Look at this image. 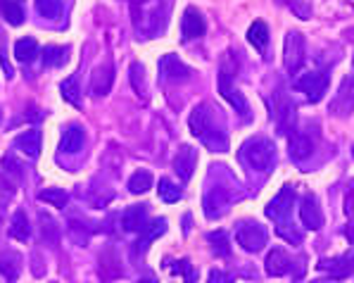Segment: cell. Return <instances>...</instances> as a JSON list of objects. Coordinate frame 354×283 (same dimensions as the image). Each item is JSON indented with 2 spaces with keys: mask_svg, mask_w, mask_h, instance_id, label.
Returning <instances> with one entry per match:
<instances>
[{
  "mask_svg": "<svg viewBox=\"0 0 354 283\" xmlns=\"http://www.w3.org/2000/svg\"><path fill=\"white\" fill-rule=\"evenodd\" d=\"M131 84H133L136 93H138L140 98H145L148 89H145V69H143V64H138V62L131 64Z\"/></svg>",
  "mask_w": 354,
  "mask_h": 283,
  "instance_id": "cell-35",
  "label": "cell"
},
{
  "mask_svg": "<svg viewBox=\"0 0 354 283\" xmlns=\"http://www.w3.org/2000/svg\"><path fill=\"white\" fill-rule=\"evenodd\" d=\"M321 271H328L333 279H347L354 274V257H337V259H324L319 264Z\"/></svg>",
  "mask_w": 354,
  "mask_h": 283,
  "instance_id": "cell-21",
  "label": "cell"
},
{
  "mask_svg": "<svg viewBox=\"0 0 354 283\" xmlns=\"http://www.w3.org/2000/svg\"><path fill=\"white\" fill-rule=\"evenodd\" d=\"M114 84V64L105 62L97 69H93V76H91V91L93 95H107L112 91Z\"/></svg>",
  "mask_w": 354,
  "mask_h": 283,
  "instance_id": "cell-16",
  "label": "cell"
},
{
  "mask_svg": "<svg viewBox=\"0 0 354 283\" xmlns=\"http://www.w3.org/2000/svg\"><path fill=\"white\" fill-rule=\"evenodd\" d=\"M328 89V76L324 72H307L295 79V91L307 95L309 102H319Z\"/></svg>",
  "mask_w": 354,
  "mask_h": 283,
  "instance_id": "cell-8",
  "label": "cell"
},
{
  "mask_svg": "<svg viewBox=\"0 0 354 283\" xmlns=\"http://www.w3.org/2000/svg\"><path fill=\"white\" fill-rule=\"evenodd\" d=\"M84 143H86L84 129L74 127V124H72V127L64 129L62 140H59V152H62V155H76V152L84 148Z\"/></svg>",
  "mask_w": 354,
  "mask_h": 283,
  "instance_id": "cell-20",
  "label": "cell"
},
{
  "mask_svg": "<svg viewBox=\"0 0 354 283\" xmlns=\"http://www.w3.org/2000/svg\"><path fill=\"white\" fill-rule=\"evenodd\" d=\"M279 3H288V8L292 12H297L299 19H309V15H312V10H309V5L304 0H279Z\"/></svg>",
  "mask_w": 354,
  "mask_h": 283,
  "instance_id": "cell-39",
  "label": "cell"
},
{
  "mask_svg": "<svg viewBox=\"0 0 354 283\" xmlns=\"http://www.w3.org/2000/svg\"><path fill=\"white\" fill-rule=\"evenodd\" d=\"M169 19L167 0H133L131 3V21L140 38H155L165 31Z\"/></svg>",
  "mask_w": 354,
  "mask_h": 283,
  "instance_id": "cell-2",
  "label": "cell"
},
{
  "mask_svg": "<svg viewBox=\"0 0 354 283\" xmlns=\"http://www.w3.org/2000/svg\"><path fill=\"white\" fill-rule=\"evenodd\" d=\"M15 145H17V150H21L24 155L38 157V152H41V131H38V129H29V131L19 134Z\"/></svg>",
  "mask_w": 354,
  "mask_h": 283,
  "instance_id": "cell-22",
  "label": "cell"
},
{
  "mask_svg": "<svg viewBox=\"0 0 354 283\" xmlns=\"http://www.w3.org/2000/svg\"><path fill=\"white\" fill-rule=\"evenodd\" d=\"M41 219V231H43V236H46V241L50 243V246H57L59 243V233H57V226H55V221H53V217H48V214H41L38 217Z\"/></svg>",
  "mask_w": 354,
  "mask_h": 283,
  "instance_id": "cell-36",
  "label": "cell"
},
{
  "mask_svg": "<svg viewBox=\"0 0 354 283\" xmlns=\"http://www.w3.org/2000/svg\"><path fill=\"white\" fill-rule=\"evenodd\" d=\"M236 238H238V246L243 250H248V253H259L261 248L266 246V241H269V233H266V228L259 224V221H241L236 228Z\"/></svg>",
  "mask_w": 354,
  "mask_h": 283,
  "instance_id": "cell-4",
  "label": "cell"
},
{
  "mask_svg": "<svg viewBox=\"0 0 354 283\" xmlns=\"http://www.w3.org/2000/svg\"><path fill=\"white\" fill-rule=\"evenodd\" d=\"M233 279L226 274V271H221V269H214V271H209V281L207 283H231Z\"/></svg>",
  "mask_w": 354,
  "mask_h": 283,
  "instance_id": "cell-42",
  "label": "cell"
},
{
  "mask_svg": "<svg viewBox=\"0 0 354 283\" xmlns=\"http://www.w3.org/2000/svg\"><path fill=\"white\" fill-rule=\"evenodd\" d=\"M219 93L224 95V100H228V105H231L233 110L241 112L245 119H250V105H248V100H245V95L236 89V84H233V74L228 72L226 67L219 72Z\"/></svg>",
  "mask_w": 354,
  "mask_h": 283,
  "instance_id": "cell-6",
  "label": "cell"
},
{
  "mask_svg": "<svg viewBox=\"0 0 354 283\" xmlns=\"http://www.w3.org/2000/svg\"><path fill=\"white\" fill-rule=\"evenodd\" d=\"M171 274H181L183 279H186V283H193L195 279H198V271L193 269V264L188 262V259H181V262H176L171 266Z\"/></svg>",
  "mask_w": 354,
  "mask_h": 283,
  "instance_id": "cell-37",
  "label": "cell"
},
{
  "mask_svg": "<svg viewBox=\"0 0 354 283\" xmlns=\"http://www.w3.org/2000/svg\"><path fill=\"white\" fill-rule=\"evenodd\" d=\"M299 219H302L304 228H309V231H319L324 226V212H321L314 195H304L302 198V203H299Z\"/></svg>",
  "mask_w": 354,
  "mask_h": 283,
  "instance_id": "cell-12",
  "label": "cell"
},
{
  "mask_svg": "<svg viewBox=\"0 0 354 283\" xmlns=\"http://www.w3.org/2000/svg\"><path fill=\"white\" fill-rule=\"evenodd\" d=\"M69 62V48L67 46H48L43 51V64L46 67H64Z\"/></svg>",
  "mask_w": 354,
  "mask_h": 283,
  "instance_id": "cell-28",
  "label": "cell"
},
{
  "mask_svg": "<svg viewBox=\"0 0 354 283\" xmlns=\"http://www.w3.org/2000/svg\"><path fill=\"white\" fill-rule=\"evenodd\" d=\"M207 31V24H205V17L198 8H188L183 12V19H181V34H183V41H195V38L205 36Z\"/></svg>",
  "mask_w": 354,
  "mask_h": 283,
  "instance_id": "cell-13",
  "label": "cell"
},
{
  "mask_svg": "<svg viewBox=\"0 0 354 283\" xmlns=\"http://www.w3.org/2000/svg\"><path fill=\"white\" fill-rule=\"evenodd\" d=\"M165 231H167V219H155L152 224H145L143 236H140V241H138V253H145V250L150 248V243L157 241Z\"/></svg>",
  "mask_w": 354,
  "mask_h": 283,
  "instance_id": "cell-25",
  "label": "cell"
},
{
  "mask_svg": "<svg viewBox=\"0 0 354 283\" xmlns=\"http://www.w3.org/2000/svg\"><path fill=\"white\" fill-rule=\"evenodd\" d=\"M0 17H5L8 24L19 26V24H24L26 15L19 0H0Z\"/></svg>",
  "mask_w": 354,
  "mask_h": 283,
  "instance_id": "cell-24",
  "label": "cell"
},
{
  "mask_svg": "<svg viewBox=\"0 0 354 283\" xmlns=\"http://www.w3.org/2000/svg\"><path fill=\"white\" fill-rule=\"evenodd\" d=\"M138 283H157V279H150V276H148V279H140Z\"/></svg>",
  "mask_w": 354,
  "mask_h": 283,
  "instance_id": "cell-43",
  "label": "cell"
},
{
  "mask_svg": "<svg viewBox=\"0 0 354 283\" xmlns=\"http://www.w3.org/2000/svg\"><path fill=\"white\" fill-rule=\"evenodd\" d=\"M241 160L254 172H271L276 165V145L269 138H250L241 148Z\"/></svg>",
  "mask_w": 354,
  "mask_h": 283,
  "instance_id": "cell-3",
  "label": "cell"
},
{
  "mask_svg": "<svg viewBox=\"0 0 354 283\" xmlns=\"http://www.w3.org/2000/svg\"><path fill=\"white\" fill-rule=\"evenodd\" d=\"M36 12L46 19H57L62 15V0H36Z\"/></svg>",
  "mask_w": 354,
  "mask_h": 283,
  "instance_id": "cell-31",
  "label": "cell"
},
{
  "mask_svg": "<svg viewBox=\"0 0 354 283\" xmlns=\"http://www.w3.org/2000/svg\"><path fill=\"white\" fill-rule=\"evenodd\" d=\"M19 269H21V257L17 253H12V250H5V253H0V274H3L5 279L17 281Z\"/></svg>",
  "mask_w": 354,
  "mask_h": 283,
  "instance_id": "cell-23",
  "label": "cell"
},
{
  "mask_svg": "<svg viewBox=\"0 0 354 283\" xmlns=\"http://www.w3.org/2000/svg\"><path fill=\"white\" fill-rule=\"evenodd\" d=\"M283 62H286V69L290 74L299 72L304 62V36L299 31H288L286 43H283Z\"/></svg>",
  "mask_w": 354,
  "mask_h": 283,
  "instance_id": "cell-7",
  "label": "cell"
},
{
  "mask_svg": "<svg viewBox=\"0 0 354 283\" xmlns=\"http://www.w3.org/2000/svg\"><path fill=\"white\" fill-rule=\"evenodd\" d=\"M36 55H38L36 38H19V41L15 43V60H17V62L29 64Z\"/></svg>",
  "mask_w": 354,
  "mask_h": 283,
  "instance_id": "cell-27",
  "label": "cell"
},
{
  "mask_svg": "<svg viewBox=\"0 0 354 283\" xmlns=\"http://www.w3.org/2000/svg\"><path fill=\"white\" fill-rule=\"evenodd\" d=\"M195 165H198V152L190 148V145H183V148L176 152V157H174V172L178 174L181 181H190V176H193V172H195Z\"/></svg>",
  "mask_w": 354,
  "mask_h": 283,
  "instance_id": "cell-15",
  "label": "cell"
},
{
  "mask_svg": "<svg viewBox=\"0 0 354 283\" xmlns=\"http://www.w3.org/2000/svg\"><path fill=\"white\" fill-rule=\"evenodd\" d=\"M352 152H354V150H352Z\"/></svg>",
  "mask_w": 354,
  "mask_h": 283,
  "instance_id": "cell-44",
  "label": "cell"
},
{
  "mask_svg": "<svg viewBox=\"0 0 354 283\" xmlns=\"http://www.w3.org/2000/svg\"><path fill=\"white\" fill-rule=\"evenodd\" d=\"M160 74L165 81H171V84H181V81H188L193 69L188 64H183L176 55H165L160 60Z\"/></svg>",
  "mask_w": 354,
  "mask_h": 283,
  "instance_id": "cell-11",
  "label": "cell"
},
{
  "mask_svg": "<svg viewBox=\"0 0 354 283\" xmlns=\"http://www.w3.org/2000/svg\"><path fill=\"white\" fill-rule=\"evenodd\" d=\"M352 110H354V76H345L337 93L330 100V112L335 117H350Z\"/></svg>",
  "mask_w": 354,
  "mask_h": 283,
  "instance_id": "cell-9",
  "label": "cell"
},
{
  "mask_svg": "<svg viewBox=\"0 0 354 283\" xmlns=\"http://www.w3.org/2000/svg\"><path fill=\"white\" fill-rule=\"evenodd\" d=\"M345 214L354 217V181L345 190Z\"/></svg>",
  "mask_w": 354,
  "mask_h": 283,
  "instance_id": "cell-41",
  "label": "cell"
},
{
  "mask_svg": "<svg viewBox=\"0 0 354 283\" xmlns=\"http://www.w3.org/2000/svg\"><path fill=\"white\" fill-rule=\"evenodd\" d=\"M59 91H62L64 100L72 102V105L81 107V93H79V84H76L74 76H69V79H64L62 84H59Z\"/></svg>",
  "mask_w": 354,
  "mask_h": 283,
  "instance_id": "cell-34",
  "label": "cell"
},
{
  "mask_svg": "<svg viewBox=\"0 0 354 283\" xmlns=\"http://www.w3.org/2000/svg\"><path fill=\"white\" fill-rule=\"evenodd\" d=\"M160 198L165 200V203H178L181 200V195H183V190L176 186V183L171 181V179H162L160 181Z\"/></svg>",
  "mask_w": 354,
  "mask_h": 283,
  "instance_id": "cell-33",
  "label": "cell"
},
{
  "mask_svg": "<svg viewBox=\"0 0 354 283\" xmlns=\"http://www.w3.org/2000/svg\"><path fill=\"white\" fill-rule=\"evenodd\" d=\"M10 236L19 243H26L31 238V226H29V219H26L24 212H15L12 214V224H10Z\"/></svg>",
  "mask_w": 354,
  "mask_h": 283,
  "instance_id": "cell-26",
  "label": "cell"
},
{
  "mask_svg": "<svg viewBox=\"0 0 354 283\" xmlns=\"http://www.w3.org/2000/svg\"><path fill=\"white\" fill-rule=\"evenodd\" d=\"M150 188H152V174L148 170L133 172V176L129 179V190H131V193L140 195V193H145V190H150Z\"/></svg>",
  "mask_w": 354,
  "mask_h": 283,
  "instance_id": "cell-30",
  "label": "cell"
},
{
  "mask_svg": "<svg viewBox=\"0 0 354 283\" xmlns=\"http://www.w3.org/2000/svg\"><path fill=\"white\" fill-rule=\"evenodd\" d=\"M209 243L214 246V253L219 255H228V238L224 231H214L209 233Z\"/></svg>",
  "mask_w": 354,
  "mask_h": 283,
  "instance_id": "cell-38",
  "label": "cell"
},
{
  "mask_svg": "<svg viewBox=\"0 0 354 283\" xmlns=\"http://www.w3.org/2000/svg\"><path fill=\"white\" fill-rule=\"evenodd\" d=\"M292 205H295V188L283 186L279 190V195H276V198L266 205L264 212H266V217H269V219L276 221V224H288V219H290V212H292Z\"/></svg>",
  "mask_w": 354,
  "mask_h": 283,
  "instance_id": "cell-5",
  "label": "cell"
},
{
  "mask_svg": "<svg viewBox=\"0 0 354 283\" xmlns=\"http://www.w3.org/2000/svg\"><path fill=\"white\" fill-rule=\"evenodd\" d=\"M148 224V205H131L122 214V226L127 233H140Z\"/></svg>",
  "mask_w": 354,
  "mask_h": 283,
  "instance_id": "cell-17",
  "label": "cell"
},
{
  "mask_svg": "<svg viewBox=\"0 0 354 283\" xmlns=\"http://www.w3.org/2000/svg\"><path fill=\"white\" fill-rule=\"evenodd\" d=\"M188 127L195 138L203 140V145H207L209 150H214V152L228 150V136L219 122V114H216V110L209 102H200V105L190 112Z\"/></svg>",
  "mask_w": 354,
  "mask_h": 283,
  "instance_id": "cell-1",
  "label": "cell"
},
{
  "mask_svg": "<svg viewBox=\"0 0 354 283\" xmlns=\"http://www.w3.org/2000/svg\"><path fill=\"white\" fill-rule=\"evenodd\" d=\"M228 203H231V195L226 193V188H221V186L207 188V193H205V214L209 217V219H216L219 214H224Z\"/></svg>",
  "mask_w": 354,
  "mask_h": 283,
  "instance_id": "cell-14",
  "label": "cell"
},
{
  "mask_svg": "<svg viewBox=\"0 0 354 283\" xmlns=\"http://www.w3.org/2000/svg\"><path fill=\"white\" fill-rule=\"evenodd\" d=\"M264 266H266V274H269V276H283V274H288V271H290L292 259L283 248H274L269 255H266Z\"/></svg>",
  "mask_w": 354,
  "mask_h": 283,
  "instance_id": "cell-19",
  "label": "cell"
},
{
  "mask_svg": "<svg viewBox=\"0 0 354 283\" xmlns=\"http://www.w3.org/2000/svg\"><path fill=\"white\" fill-rule=\"evenodd\" d=\"M279 236L288 238L290 243H299V241H302V236H299L295 228H290V224H279Z\"/></svg>",
  "mask_w": 354,
  "mask_h": 283,
  "instance_id": "cell-40",
  "label": "cell"
},
{
  "mask_svg": "<svg viewBox=\"0 0 354 283\" xmlns=\"http://www.w3.org/2000/svg\"><path fill=\"white\" fill-rule=\"evenodd\" d=\"M314 148H317V134L307 131H295L290 136V157L295 162H304L314 155Z\"/></svg>",
  "mask_w": 354,
  "mask_h": 283,
  "instance_id": "cell-10",
  "label": "cell"
},
{
  "mask_svg": "<svg viewBox=\"0 0 354 283\" xmlns=\"http://www.w3.org/2000/svg\"><path fill=\"white\" fill-rule=\"evenodd\" d=\"M38 200H41V203L53 205V208H64L69 198H67V193H64L62 188H46V190H41V193H38Z\"/></svg>",
  "mask_w": 354,
  "mask_h": 283,
  "instance_id": "cell-32",
  "label": "cell"
},
{
  "mask_svg": "<svg viewBox=\"0 0 354 283\" xmlns=\"http://www.w3.org/2000/svg\"><path fill=\"white\" fill-rule=\"evenodd\" d=\"M295 119H297V112H295L292 100L290 98H281L279 105H276V124H279V131L281 134H292V129H295Z\"/></svg>",
  "mask_w": 354,
  "mask_h": 283,
  "instance_id": "cell-18",
  "label": "cell"
},
{
  "mask_svg": "<svg viewBox=\"0 0 354 283\" xmlns=\"http://www.w3.org/2000/svg\"><path fill=\"white\" fill-rule=\"evenodd\" d=\"M248 41L252 43L257 51H264V48L269 46V26H266L264 21H254L248 29Z\"/></svg>",
  "mask_w": 354,
  "mask_h": 283,
  "instance_id": "cell-29",
  "label": "cell"
}]
</instances>
